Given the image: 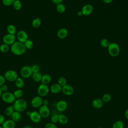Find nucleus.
Listing matches in <instances>:
<instances>
[{
  "instance_id": "obj_41",
  "label": "nucleus",
  "mask_w": 128,
  "mask_h": 128,
  "mask_svg": "<svg viewBox=\"0 0 128 128\" xmlns=\"http://www.w3.org/2000/svg\"><path fill=\"white\" fill-rule=\"evenodd\" d=\"M0 89H1V90H2V92H7L8 90V86L6 84H4L2 86H0Z\"/></svg>"
},
{
  "instance_id": "obj_44",
  "label": "nucleus",
  "mask_w": 128,
  "mask_h": 128,
  "mask_svg": "<svg viewBox=\"0 0 128 128\" xmlns=\"http://www.w3.org/2000/svg\"><path fill=\"white\" fill-rule=\"evenodd\" d=\"M64 0H52V2L53 3H54L56 4H60V3H62V2H63Z\"/></svg>"
},
{
  "instance_id": "obj_48",
  "label": "nucleus",
  "mask_w": 128,
  "mask_h": 128,
  "mask_svg": "<svg viewBox=\"0 0 128 128\" xmlns=\"http://www.w3.org/2000/svg\"><path fill=\"white\" fill-rule=\"evenodd\" d=\"M78 16H82V12L81 10L78 11Z\"/></svg>"
},
{
  "instance_id": "obj_46",
  "label": "nucleus",
  "mask_w": 128,
  "mask_h": 128,
  "mask_svg": "<svg viewBox=\"0 0 128 128\" xmlns=\"http://www.w3.org/2000/svg\"><path fill=\"white\" fill-rule=\"evenodd\" d=\"M124 115L125 118H126L127 120H128V108L125 110L124 113Z\"/></svg>"
},
{
  "instance_id": "obj_11",
  "label": "nucleus",
  "mask_w": 128,
  "mask_h": 128,
  "mask_svg": "<svg viewBox=\"0 0 128 128\" xmlns=\"http://www.w3.org/2000/svg\"><path fill=\"white\" fill-rule=\"evenodd\" d=\"M29 117L32 122L36 124L40 122L41 121L42 118L38 112H37L36 110L30 112Z\"/></svg>"
},
{
  "instance_id": "obj_4",
  "label": "nucleus",
  "mask_w": 128,
  "mask_h": 128,
  "mask_svg": "<svg viewBox=\"0 0 128 128\" xmlns=\"http://www.w3.org/2000/svg\"><path fill=\"white\" fill-rule=\"evenodd\" d=\"M2 100L8 104H12L14 102L16 98L14 97V94L10 92H2V94L1 96Z\"/></svg>"
},
{
  "instance_id": "obj_40",
  "label": "nucleus",
  "mask_w": 128,
  "mask_h": 128,
  "mask_svg": "<svg viewBox=\"0 0 128 128\" xmlns=\"http://www.w3.org/2000/svg\"><path fill=\"white\" fill-rule=\"evenodd\" d=\"M44 128H58L56 125L51 122H48L46 124Z\"/></svg>"
},
{
  "instance_id": "obj_39",
  "label": "nucleus",
  "mask_w": 128,
  "mask_h": 128,
  "mask_svg": "<svg viewBox=\"0 0 128 128\" xmlns=\"http://www.w3.org/2000/svg\"><path fill=\"white\" fill-rule=\"evenodd\" d=\"M31 70L32 73L38 72L40 71V66L37 64H34L31 66Z\"/></svg>"
},
{
  "instance_id": "obj_35",
  "label": "nucleus",
  "mask_w": 128,
  "mask_h": 128,
  "mask_svg": "<svg viewBox=\"0 0 128 128\" xmlns=\"http://www.w3.org/2000/svg\"><path fill=\"white\" fill-rule=\"evenodd\" d=\"M24 46L26 47V49H31L34 46V44L32 40H27L24 43Z\"/></svg>"
},
{
  "instance_id": "obj_23",
  "label": "nucleus",
  "mask_w": 128,
  "mask_h": 128,
  "mask_svg": "<svg viewBox=\"0 0 128 128\" xmlns=\"http://www.w3.org/2000/svg\"><path fill=\"white\" fill-rule=\"evenodd\" d=\"M52 80L51 76L48 74H44L42 75V83L45 84H49Z\"/></svg>"
},
{
  "instance_id": "obj_42",
  "label": "nucleus",
  "mask_w": 128,
  "mask_h": 128,
  "mask_svg": "<svg viewBox=\"0 0 128 128\" xmlns=\"http://www.w3.org/2000/svg\"><path fill=\"white\" fill-rule=\"evenodd\" d=\"M6 78L4 76L2 75H0V86L4 84L6 82Z\"/></svg>"
},
{
  "instance_id": "obj_5",
  "label": "nucleus",
  "mask_w": 128,
  "mask_h": 128,
  "mask_svg": "<svg viewBox=\"0 0 128 128\" xmlns=\"http://www.w3.org/2000/svg\"><path fill=\"white\" fill-rule=\"evenodd\" d=\"M4 76L6 80L9 82H14L18 78V74L15 70H10L6 72Z\"/></svg>"
},
{
  "instance_id": "obj_43",
  "label": "nucleus",
  "mask_w": 128,
  "mask_h": 128,
  "mask_svg": "<svg viewBox=\"0 0 128 128\" xmlns=\"http://www.w3.org/2000/svg\"><path fill=\"white\" fill-rule=\"evenodd\" d=\"M5 120H6L3 114H0V124L2 125Z\"/></svg>"
},
{
  "instance_id": "obj_12",
  "label": "nucleus",
  "mask_w": 128,
  "mask_h": 128,
  "mask_svg": "<svg viewBox=\"0 0 128 128\" xmlns=\"http://www.w3.org/2000/svg\"><path fill=\"white\" fill-rule=\"evenodd\" d=\"M94 10V7L91 4H86L84 5L82 10L81 11L82 12V15L85 16H88L90 15L93 12Z\"/></svg>"
},
{
  "instance_id": "obj_25",
  "label": "nucleus",
  "mask_w": 128,
  "mask_h": 128,
  "mask_svg": "<svg viewBox=\"0 0 128 128\" xmlns=\"http://www.w3.org/2000/svg\"><path fill=\"white\" fill-rule=\"evenodd\" d=\"M14 112V109L13 106L10 105L6 108L4 110V113L6 116H10Z\"/></svg>"
},
{
  "instance_id": "obj_45",
  "label": "nucleus",
  "mask_w": 128,
  "mask_h": 128,
  "mask_svg": "<svg viewBox=\"0 0 128 128\" xmlns=\"http://www.w3.org/2000/svg\"><path fill=\"white\" fill-rule=\"evenodd\" d=\"M48 104H49V101L48 100L44 99L42 100V105L48 106Z\"/></svg>"
},
{
  "instance_id": "obj_16",
  "label": "nucleus",
  "mask_w": 128,
  "mask_h": 128,
  "mask_svg": "<svg viewBox=\"0 0 128 128\" xmlns=\"http://www.w3.org/2000/svg\"><path fill=\"white\" fill-rule=\"evenodd\" d=\"M92 106L96 108V109H100L104 105V102L102 100V98H96L92 101Z\"/></svg>"
},
{
  "instance_id": "obj_22",
  "label": "nucleus",
  "mask_w": 128,
  "mask_h": 128,
  "mask_svg": "<svg viewBox=\"0 0 128 128\" xmlns=\"http://www.w3.org/2000/svg\"><path fill=\"white\" fill-rule=\"evenodd\" d=\"M68 118L64 114H58V122L62 124H66L68 122Z\"/></svg>"
},
{
  "instance_id": "obj_47",
  "label": "nucleus",
  "mask_w": 128,
  "mask_h": 128,
  "mask_svg": "<svg viewBox=\"0 0 128 128\" xmlns=\"http://www.w3.org/2000/svg\"><path fill=\"white\" fill-rule=\"evenodd\" d=\"M106 4H110L111 3L113 0H102Z\"/></svg>"
},
{
  "instance_id": "obj_38",
  "label": "nucleus",
  "mask_w": 128,
  "mask_h": 128,
  "mask_svg": "<svg viewBox=\"0 0 128 128\" xmlns=\"http://www.w3.org/2000/svg\"><path fill=\"white\" fill-rule=\"evenodd\" d=\"M15 0H2V2L6 6H10L13 4Z\"/></svg>"
},
{
  "instance_id": "obj_10",
  "label": "nucleus",
  "mask_w": 128,
  "mask_h": 128,
  "mask_svg": "<svg viewBox=\"0 0 128 128\" xmlns=\"http://www.w3.org/2000/svg\"><path fill=\"white\" fill-rule=\"evenodd\" d=\"M2 41L4 44L8 45H12L16 42V36L14 34H6L2 38Z\"/></svg>"
},
{
  "instance_id": "obj_27",
  "label": "nucleus",
  "mask_w": 128,
  "mask_h": 128,
  "mask_svg": "<svg viewBox=\"0 0 128 128\" xmlns=\"http://www.w3.org/2000/svg\"><path fill=\"white\" fill-rule=\"evenodd\" d=\"M6 30L9 34H14L16 31V26L13 24H10L6 28Z\"/></svg>"
},
{
  "instance_id": "obj_33",
  "label": "nucleus",
  "mask_w": 128,
  "mask_h": 128,
  "mask_svg": "<svg viewBox=\"0 0 128 128\" xmlns=\"http://www.w3.org/2000/svg\"><path fill=\"white\" fill-rule=\"evenodd\" d=\"M58 84H60L62 87L67 84L66 79L64 77L61 76L58 78Z\"/></svg>"
},
{
  "instance_id": "obj_36",
  "label": "nucleus",
  "mask_w": 128,
  "mask_h": 128,
  "mask_svg": "<svg viewBox=\"0 0 128 128\" xmlns=\"http://www.w3.org/2000/svg\"><path fill=\"white\" fill-rule=\"evenodd\" d=\"M10 50V47L9 46L5 44H3L0 45V51L2 52H8Z\"/></svg>"
},
{
  "instance_id": "obj_8",
  "label": "nucleus",
  "mask_w": 128,
  "mask_h": 128,
  "mask_svg": "<svg viewBox=\"0 0 128 128\" xmlns=\"http://www.w3.org/2000/svg\"><path fill=\"white\" fill-rule=\"evenodd\" d=\"M42 97L39 96H36L32 99L30 104L34 108H39L42 105Z\"/></svg>"
},
{
  "instance_id": "obj_32",
  "label": "nucleus",
  "mask_w": 128,
  "mask_h": 128,
  "mask_svg": "<svg viewBox=\"0 0 128 128\" xmlns=\"http://www.w3.org/2000/svg\"><path fill=\"white\" fill-rule=\"evenodd\" d=\"M102 100L104 102H109L110 101L112 100V96L110 94H103L102 98Z\"/></svg>"
},
{
  "instance_id": "obj_50",
  "label": "nucleus",
  "mask_w": 128,
  "mask_h": 128,
  "mask_svg": "<svg viewBox=\"0 0 128 128\" xmlns=\"http://www.w3.org/2000/svg\"><path fill=\"white\" fill-rule=\"evenodd\" d=\"M2 92L0 89V98H1V96H2Z\"/></svg>"
},
{
  "instance_id": "obj_37",
  "label": "nucleus",
  "mask_w": 128,
  "mask_h": 128,
  "mask_svg": "<svg viewBox=\"0 0 128 128\" xmlns=\"http://www.w3.org/2000/svg\"><path fill=\"white\" fill-rule=\"evenodd\" d=\"M50 121H51V122L54 123V124H56L58 122V114H54L51 116Z\"/></svg>"
},
{
  "instance_id": "obj_3",
  "label": "nucleus",
  "mask_w": 128,
  "mask_h": 128,
  "mask_svg": "<svg viewBox=\"0 0 128 128\" xmlns=\"http://www.w3.org/2000/svg\"><path fill=\"white\" fill-rule=\"evenodd\" d=\"M108 54L113 57L118 56L120 52L119 45L116 42H110L107 48Z\"/></svg>"
},
{
  "instance_id": "obj_54",
  "label": "nucleus",
  "mask_w": 128,
  "mask_h": 128,
  "mask_svg": "<svg viewBox=\"0 0 128 128\" xmlns=\"http://www.w3.org/2000/svg\"><path fill=\"white\" fill-rule=\"evenodd\" d=\"M128 128V127H127V128Z\"/></svg>"
},
{
  "instance_id": "obj_34",
  "label": "nucleus",
  "mask_w": 128,
  "mask_h": 128,
  "mask_svg": "<svg viewBox=\"0 0 128 128\" xmlns=\"http://www.w3.org/2000/svg\"><path fill=\"white\" fill-rule=\"evenodd\" d=\"M110 43V42H109V40H107L106 38H102L100 41V46L104 48H107Z\"/></svg>"
},
{
  "instance_id": "obj_52",
  "label": "nucleus",
  "mask_w": 128,
  "mask_h": 128,
  "mask_svg": "<svg viewBox=\"0 0 128 128\" xmlns=\"http://www.w3.org/2000/svg\"><path fill=\"white\" fill-rule=\"evenodd\" d=\"M102 128V127H100V126H99V127H98V128Z\"/></svg>"
},
{
  "instance_id": "obj_49",
  "label": "nucleus",
  "mask_w": 128,
  "mask_h": 128,
  "mask_svg": "<svg viewBox=\"0 0 128 128\" xmlns=\"http://www.w3.org/2000/svg\"><path fill=\"white\" fill-rule=\"evenodd\" d=\"M23 128H33L32 126H30L26 125V126H24Z\"/></svg>"
},
{
  "instance_id": "obj_29",
  "label": "nucleus",
  "mask_w": 128,
  "mask_h": 128,
  "mask_svg": "<svg viewBox=\"0 0 128 128\" xmlns=\"http://www.w3.org/2000/svg\"><path fill=\"white\" fill-rule=\"evenodd\" d=\"M124 123L120 120L116 121L112 124V128H124Z\"/></svg>"
},
{
  "instance_id": "obj_13",
  "label": "nucleus",
  "mask_w": 128,
  "mask_h": 128,
  "mask_svg": "<svg viewBox=\"0 0 128 128\" xmlns=\"http://www.w3.org/2000/svg\"><path fill=\"white\" fill-rule=\"evenodd\" d=\"M68 108V103L64 100H60L56 104V108L60 112H64Z\"/></svg>"
},
{
  "instance_id": "obj_6",
  "label": "nucleus",
  "mask_w": 128,
  "mask_h": 128,
  "mask_svg": "<svg viewBox=\"0 0 128 128\" xmlns=\"http://www.w3.org/2000/svg\"><path fill=\"white\" fill-rule=\"evenodd\" d=\"M50 92V88L48 84H42L38 88L37 92L39 96L44 97L46 96Z\"/></svg>"
},
{
  "instance_id": "obj_19",
  "label": "nucleus",
  "mask_w": 128,
  "mask_h": 128,
  "mask_svg": "<svg viewBox=\"0 0 128 128\" xmlns=\"http://www.w3.org/2000/svg\"><path fill=\"white\" fill-rule=\"evenodd\" d=\"M68 35V30L66 28H61L59 29L57 32L58 36L60 39L66 38Z\"/></svg>"
},
{
  "instance_id": "obj_30",
  "label": "nucleus",
  "mask_w": 128,
  "mask_h": 128,
  "mask_svg": "<svg viewBox=\"0 0 128 128\" xmlns=\"http://www.w3.org/2000/svg\"><path fill=\"white\" fill-rule=\"evenodd\" d=\"M41 23V20L39 18H36L32 21V26L34 28H38L40 26Z\"/></svg>"
},
{
  "instance_id": "obj_1",
  "label": "nucleus",
  "mask_w": 128,
  "mask_h": 128,
  "mask_svg": "<svg viewBox=\"0 0 128 128\" xmlns=\"http://www.w3.org/2000/svg\"><path fill=\"white\" fill-rule=\"evenodd\" d=\"M11 52L17 56L22 55L24 54L26 51V48L24 43L20 42H15L10 46Z\"/></svg>"
},
{
  "instance_id": "obj_14",
  "label": "nucleus",
  "mask_w": 128,
  "mask_h": 128,
  "mask_svg": "<svg viewBox=\"0 0 128 128\" xmlns=\"http://www.w3.org/2000/svg\"><path fill=\"white\" fill-rule=\"evenodd\" d=\"M62 92L64 95L70 96L74 93V88L72 86L66 84L62 87Z\"/></svg>"
},
{
  "instance_id": "obj_26",
  "label": "nucleus",
  "mask_w": 128,
  "mask_h": 128,
  "mask_svg": "<svg viewBox=\"0 0 128 128\" xmlns=\"http://www.w3.org/2000/svg\"><path fill=\"white\" fill-rule=\"evenodd\" d=\"M56 10L60 14H62L65 12L66 10V7L64 4L60 3L56 5Z\"/></svg>"
},
{
  "instance_id": "obj_51",
  "label": "nucleus",
  "mask_w": 128,
  "mask_h": 128,
  "mask_svg": "<svg viewBox=\"0 0 128 128\" xmlns=\"http://www.w3.org/2000/svg\"><path fill=\"white\" fill-rule=\"evenodd\" d=\"M30 111L27 112H26V114L27 116H30Z\"/></svg>"
},
{
  "instance_id": "obj_31",
  "label": "nucleus",
  "mask_w": 128,
  "mask_h": 128,
  "mask_svg": "<svg viewBox=\"0 0 128 128\" xmlns=\"http://www.w3.org/2000/svg\"><path fill=\"white\" fill-rule=\"evenodd\" d=\"M12 5H13L14 8L16 10H20L22 7V2L20 0H15Z\"/></svg>"
},
{
  "instance_id": "obj_21",
  "label": "nucleus",
  "mask_w": 128,
  "mask_h": 128,
  "mask_svg": "<svg viewBox=\"0 0 128 128\" xmlns=\"http://www.w3.org/2000/svg\"><path fill=\"white\" fill-rule=\"evenodd\" d=\"M15 86L18 88L21 89L24 86V80L21 78H18L17 79L14 81Z\"/></svg>"
},
{
  "instance_id": "obj_15",
  "label": "nucleus",
  "mask_w": 128,
  "mask_h": 128,
  "mask_svg": "<svg viewBox=\"0 0 128 128\" xmlns=\"http://www.w3.org/2000/svg\"><path fill=\"white\" fill-rule=\"evenodd\" d=\"M17 38L18 40V42L22 43H24L27 40H28V36L26 32L21 30H20L16 35Z\"/></svg>"
},
{
  "instance_id": "obj_2",
  "label": "nucleus",
  "mask_w": 128,
  "mask_h": 128,
  "mask_svg": "<svg viewBox=\"0 0 128 128\" xmlns=\"http://www.w3.org/2000/svg\"><path fill=\"white\" fill-rule=\"evenodd\" d=\"M12 106L14 110L21 113L26 110L28 106V104L24 99L20 98L16 100Z\"/></svg>"
},
{
  "instance_id": "obj_28",
  "label": "nucleus",
  "mask_w": 128,
  "mask_h": 128,
  "mask_svg": "<svg viewBox=\"0 0 128 128\" xmlns=\"http://www.w3.org/2000/svg\"><path fill=\"white\" fill-rule=\"evenodd\" d=\"M16 98H20L24 95V92L22 89L18 88L13 93Z\"/></svg>"
},
{
  "instance_id": "obj_17",
  "label": "nucleus",
  "mask_w": 128,
  "mask_h": 128,
  "mask_svg": "<svg viewBox=\"0 0 128 128\" xmlns=\"http://www.w3.org/2000/svg\"><path fill=\"white\" fill-rule=\"evenodd\" d=\"M62 87L58 83L52 84L50 88V92L54 94H57L60 93L62 91Z\"/></svg>"
},
{
  "instance_id": "obj_24",
  "label": "nucleus",
  "mask_w": 128,
  "mask_h": 128,
  "mask_svg": "<svg viewBox=\"0 0 128 128\" xmlns=\"http://www.w3.org/2000/svg\"><path fill=\"white\" fill-rule=\"evenodd\" d=\"M42 75L40 72H36V73H32V80L35 82H41L42 78Z\"/></svg>"
},
{
  "instance_id": "obj_18",
  "label": "nucleus",
  "mask_w": 128,
  "mask_h": 128,
  "mask_svg": "<svg viewBox=\"0 0 128 128\" xmlns=\"http://www.w3.org/2000/svg\"><path fill=\"white\" fill-rule=\"evenodd\" d=\"M2 126V128H15L16 122L12 119L7 120L4 121Z\"/></svg>"
},
{
  "instance_id": "obj_7",
  "label": "nucleus",
  "mask_w": 128,
  "mask_h": 128,
  "mask_svg": "<svg viewBox=\"0 0 128 128\" xmlns=\"http://www.w3.org/2000/svg\"><path fill=\"white\" fill-rule=\"evenodd\" d=\"M20 74L22 78H28L30 77L32 75V71L31 70V66H25L22 68L20 70Z\"/></svg>"
},
{
  "instance_id": "obj_53",
  "label": "nucleus",
  "mask_w": 128,
  "mask_h": 128,
  "mask_svg": "<svg viewBox=\"0 0 128 128\" xmlns=\"http://www.w3.org/2000/svg\"><path fill=\"white\" fill-rule=\"evenodd\" d=\"M0 128H2V126H0Z\"/></svg>"
},
{
  "instance_id": "obj_9",
  "label": "nucleus",
  "mask_w": 128,
  "mask_h": 128,
  "mask_svg": "<svg viewBox=\"0 0 128 128\" xmlns=\"http://www.w3.org/2000/svg\"><path fill=\"white\" fill-rule=\"evenodd\" d=\"M38 112L42 118H46L50 115V110L48 106L42 105L39 108Z\"/></svg>"
},
{
  "instance_id": "obj_20",
  "label": "nucleus",
  "mask_w": 128,
  "mask_h": 128,
  "mask_svg": "<svg viewBox=\"0 0 128 128\" xmlns=\"http://www.w3.org/2000/svg\"><path fill=\"white\" fill-rule=\"evenodd\" d=\"M10 117H11V119L16 122H18L22 118V115L20 112L14 110V112L12 113Z\"/></svg>"
}]
</instances>
